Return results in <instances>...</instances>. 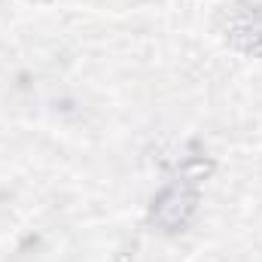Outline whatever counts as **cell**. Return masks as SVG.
I'll use <instances>...</instances> for the list:
<instances>
[{
	"label": "cell",
	"instance_id": "1",
	"mask_svg": "<svg viewBox=\"0 0 262 262\" xmlns=\"http://www.w3.org/2000/svg\"><path fill=\"white\" fill-rule=\"evenodd\" d=\"M192 210H195V198L186 189H168L156 204V220L168 229H180V226H186Z\"/></svg>",
	"mask_w": 262,
	"mask_h": 262
}]
</instances>
